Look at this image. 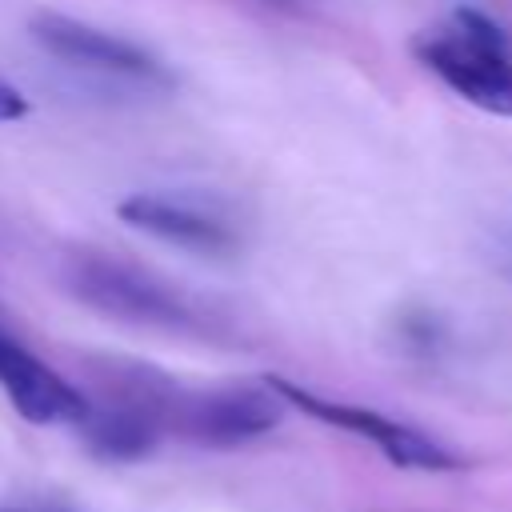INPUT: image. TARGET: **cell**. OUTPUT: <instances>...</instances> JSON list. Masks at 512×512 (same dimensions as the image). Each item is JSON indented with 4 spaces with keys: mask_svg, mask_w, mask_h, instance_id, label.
I'll return each mask as SVG.
<instances>
[{
    "mask_svg": "<svg viewBox=\"0 0 512 512\" xmlns=\"http://www.w3.org/2000/svg\"><path fill=\"white\" fill-rule=\"evenodd\" d=\"M264 384L284 404L300 408L304 416H312L320 424H332L340 432H352L360 440H372L396 468H420V472H456V468H464L460 456H452L444 444H436L432 436H424V432H416V428H408L392 416H380V412L356 408V404H340V400H324V396H316V392H308V388H300L284 376H268Z\"/></svg>",
    "mask_w": 512,
    "mask_h": 512,
    "instance_id": "obj_1",
    "label": "cell"
},
{
    "mask_svg": "<svg viewBox=\"0 0 512 512\" xmlns=\"http://www.w3.org/2000/svg\"><path fill=\"white\" fill-rule=\"evenodd\" d=\"M68 288L88 308L132 320V324H164V328L192 324V308L176 288L108 256H76L68 264Z\"/></svg>",
    "mask_w": 512,
    "mask_h": 512,
    "instance_id": "obj_2",
    "label": "cell"
},
{
    "mask_svg": "<svg viewBox=\"0 0 512 512\" xmlns=\"http://www.w3.org/2000/svg\"><path fill=\"white\" fill-rule=\"evenodd\" d=\"M416 56L468 104L496 112V116H512V56L508 52H492L472 44L468 36L452 32H428L416 44Z\"/></svg>",
    "mask_w": 512,
    "mask_h": 512,
    "instance_id": "obj_4",
    "label": "cell"
},
{
    "mask_svg": "<svg viewBox=\"0 0 512 512\" xmlns=\"http://www.w3.org/2000/svg\"><path fill=\"white\" fill-rule=\"evenodd\" d=\"M32 40L68 64H84V68H100L116 76H160L156 60L144 48L120 36H108L92 24H80L72 16H60V12H40L32 20Z\"/></svg>",
    "mask_w": 512,
    "mask_h": 512,
    "instance_id": "obj_6",
    "label": "cell"
},
{
    "mask_svg": "<svg viewBox=\"0 0 512 512\" xmlns=\"http://www.w3.org/2000/svg\"><path fill=\"white\" fill-rule=\"evenodd\" d=\"M452 28H456L460 36H468L472 44H480V48L508 52V36H504V28H500L496 20H488L484 12H476V8H456V12H452ZM508 56H512V52H508Z\"/></svg>",
    "mask_w": 512,
    "mask_h": 512,
    "instance_id": "obj_8",
    "label": "cell"
},
{
    "mask_svg": "<svg viewBox=\"0 0 512 512\" xmlns=\"http://www.w3.org/2000/svg\"><path fill=\"white\" fill-rule=\"evenodd\" d=\"M116 212L124 224H132L148 236H160L168 244L192 248V252H228L236 240L220 216L200 212V208L172 200V196H156V192H136V196L120 200Z\"/></svg>",
    "mask_w": 512,
    "mask_h": 512,
    "instance_id": "obj_7",
    "label": "cell"
},
{
    "mask_svg": "<svg viewBox=\"0 0 512 512\" xmlns=\"http://www.w3.org/2000/svg\"><path fill=\"white\" fill-rule=\"evenodd\" d=\"M284 400L264 388H220V392H172L164 424H176L196 444L236 448L280 424Z\"/></svg>",
    "mask_w": 512,
    "mask_h": 512,
    "instance_id": "obj_3",
    "label": "cell"
},
{
    "mask_svg": "<svg viewBox=\"0 0 512 512\" xmlns=\"http://www.w3.org/2000/svg\"><path fill=\"white\" fill-rule=\"evenodd\" d=\"M24 116H28V100H24V92L12 88L8 80H0V124H8V120H24Z\"/></svg>",
    "mask_w": 512,
    "mask_h": 512,
    "instance_id": "obj_9",
    "label": "cell"
},
{
    "mask_svg": "<svg viewBox=\"0 0 512 512\" xmlns=\"http://www.w3.org/2000/svg\"><path fill=\"white\" fill-rule=\"evenodd\" d=\"M0 388L28 424H80L88 396L32 356L0 320Z\"/></svg>",
    "mask_w": 512,
    "mask_h": 512,
    "instance_id": "obj_5",
    "label": "cell"
},
{
    "mask_svg": "<svg viewBox=\"0 0 512 512\" xmlns=\"http://www.w3.org/2000/svg\"><path fill=\"white\" fill-rule=\"evenodd\" d=\"M272 4H288V0H272Z\"/></svg>",
    "mask_w": 512,
    "mask_h": 512,
    "instance_id": "obj_10",
    "label": "cell"
}]
</instances>
